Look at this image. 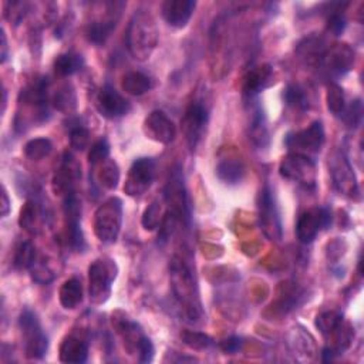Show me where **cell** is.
Returning <instances> with one entry per match:
<instances>
[{"mask_svg": "<svg viewBox=\"0 0 364 364\" xmlns=\"http://www.w3.org/2000/svg\"><path fill=\"white\" fill-rule=\"evenodd\" d=\"M171 281L175 298L178 299L179 305L186 308L187 313L195 319L201 313V305L198 299V291L188 265L179 259L174 257L171 262Z\"/></svg>", "mask_w": 364, "mask_h": 364, "instance_id": "6da1fadb", "label": "cell"}, {"mask_svg": "<svg viewBox=\"0 0 364 364\" xmlns=\"http://www.w3.org/2000/svg\"><path fill=\"white\" fill-rule=\"evenodd\" d=\"M127 44L130 53L138 60L150 59L157 44V28L150 13L138 11L128 26Z\"/></svg>", "mask_w": 364, "mask_h": 364, "instance_id": "7a4b0ae2", "label": "cell"}, {"mask_svg": "<svg viewBox=\"0 0 364 364\" xmlns=\"http://www.w3.org/2000/svg\"><path fill=\"white\" fill-rule=\"evenodd\" d=\"M117 278V265L109 257H100L88 267V295L91 303L103 305L111 295V285Z\"/></svg>", "mask_w": 364, "mask_h": 364, "instance_id": "3957f363", "label": "cell"}, {"mask_svg": "<svg viewBox=\"0 0 364 364\" xmlns=\"http://www.w3.org/2000/svg\"><path fill=\"white\" fill-rule=\"evenodd\" d=\"M123 224V202L120 198H110L99 207L95 218V233L103 243H114Z\"/></svg>", "mask_w": 364, "mask_h": 364, "instance_id": "277c9868", "label": "cell"}, {"mask_svg": "<svg viewBox=\"0 0 364 364\" xmlns=\"http://www.w3.org/2000/svg\"><path fill=\"white\" fill-rule=\"evenodd\" d=\"M19 327L25 341V353L29 358H43L49 348V339L42 329L37 315L26 309L19 317Z\"/></svg>", "mask_w": 364, "mask_h": 364, "instance_id": "5b68a950", "label": "cell"}, {"mask_svg": "<svg viewBox=\"0 0 364 364\" xmlns=\"http://www.w3.org/2000/svg\"><path fill=\"white\" fill-rule=\"evenodd\" d=\"M164 202L168 207V212L175 215L181 222L190 219V204L184 184V175L179 166L174 168L169 174V179L164 191Z\"/></svg>", "mask_w": 364, "mask_h": 364, "instance_id": "8992f818", "label": "cell"}, {"mask_svg": "<svg viewBox=\"0 0 364 364\" xmlns=\"http://www.w3.org/2000/svg\"><path fill=\"white\" fill-rule=\"evenodd\" d=\"M279 172L284 178L298 182L306 188H315L316 186V164L308 155L291 152L282 159Z\"/></svg>", "mask_w": 364, "mask_h": 364, "instance_id": "52a82bcc", "label": "cell"}, {"mask_svg": "<svg viewBox=\"0 0 364 364\" xmlns=\"http://www.w3.org/2000/svg\"><path fill=\"white\" fill-rule=\"evenodd\" d=\"M259 221L265 235L270 239L279 241L282 238V222L278 211V205L269 187H265L259 194Z\"/></svg>", "mask_w": 364, "mask_h": 364, "instance_id": "ba28073f", "label": "cell"}, {"mask_svg": "<svg viewBox=\"0 0 364 364\" xmlns=\"http://www.w3.org/2000/svg\"><path fill=\"white\" fill-rule=\"evenodd\" d=\"M155 176V161L152 158H138L130 166L124 193L130 197L145 194L152 186Z\"/></svg>", "mask_w": 364, "mask_h": 364, "instance_id": "9c48e42d", "label": "cell"}, {"mask_svg": "<svg viewBox=\"0 0 364 364\" xmlns=\"http://www.w3.org/2000/svg\"><path fill=\"white\" fill-rule=\"evenodd\" d=\"M208 121L210 113L202 103H191L188 106L184 117H182L181 126L191 150H195L202 141Z\"/></svg>", "mask_w": 364, "mask_h": 364, "instance_id": "30bf717a", "label": "cell"}, {"mask_svg": "<svg viewBox=\"0 0 364 364\" xmlns=\"http://www.w3.org/2000/svg\"><path fill=\"white\" fill-rule=\"evenodd\" d=\"M286 147L296 154H316L324 144V128L320 121L312 123L308 128L288 134L285 140Z\"/></svg>", "mask_w": 364, "mask_h": 364, "instance_id": "8fae6325", "label": "cell"}, {"mask_svg": "<svg viewBox=\"0 0 364 364\" xmlns=\"http://www.w3.org/2000/svg\"><path fill=\"white\" fill-rule=\"evenodd\" d=\"M354 64V51L348 44H334L322 56L317 67L329 78H337L351 70Z\"/></svg>", "mask_w": 364, "mask_h": 364, "instance_id": "7c38bea8", "label": "cell"}, {"mask_svg": "<svg viewBox=\"0 0 364 364\" xmlns=\"http://www.w3.org/2000/svg\"><path fill=\"white\" fill-rule=\"evenodd\" d=\"M333 217L329 208H313L303 212L298 221L296 235L302 243H312L322 229H329Z\"/></svg>", "mask_w": 364, "mask_h": 364, "instance_id": "4fadbf2b", "label": "cell"}, {"mask_svg": "<svg viewBox=\"0 0 364 364\" xmlns=\"http://www.w3.org/2000/svg\"><path fill=\"white\" fill-rule=\"evenodd\" d=\"M64 218L67 243L73 250L83 252L85 241L81 231V202L74 193L64 197Z\"/></svg>", "mask_w": 364, "mask_h": 364, "instance_id": "5bb4252c", "label": "cell"}, {"mask_svg": "<svg viewBox=\"0 0 364 364\" xmlns=\"http://www.w3.org/2000/svg\"><path fill=\"white\" fill-rule=\"evenodd\" d=\"M96 109L102 117L117 120L131 110V104L111 84H106L96 97Z\"/></svg>", "mask_w": 364, "mask_h": 364, "instance_id": "9a60e30c", "label": "cell"}, {"mask_svg": "<svg viewBox=\"0 0 364 364\" xmlns=\"http://www.w3.org/2000/svg\"><path fill=\"white\" fill-rule=\"evenodd\" d=\"M144 133L150 140L161 144H169L176 135V127L164 111L155 110L145 119Z\"/></svg>", "mask_w": 364, "mask_h": 364, "instance_id": "2e32d148", "label": "cell"}, {"mask_svg": "<svg viewBox=\"0 0 364 364\" xmlns=\"http://www.w3.org/2000/svg\"><path fill=\"white\" fill-rule=\"evenodd\" d=\"M332 175L334 181V187L339 193L354 198L358 195V184L353 168L348 159L343 154H337L332 161Z\"/></svg>", "mask_w": 364, "mask_h": 364, "instance_id": "e0dca14e", "label": "cell"}, {"mask_svg": "<svg viewBox=\"0 0 364 364\" xmlns=\"http://www.w3.org/2000/svg\"><path fill=\"white\" fill-rule=\"evenodd\" d=\"M81 176V165L77 159L66 152L63 157V162L53 178V190L59 195H68L73 193L74 182Z\"/></svg>", "mask_w": 364, "mask_h": 364, "instance_id": "ac0fdd59", "label": "cell"}, {"mask_svg": "<svg viewBox=\"0 0 364 364\" xmlns=\"http://www.w3.org/2000/svg\"><path fill=\"white\" fill-rule=\"evenodd\" d=\"M197 4L193 0H166L162 4V18L164 20L175 28L182 29L191 20Z\"/></svg>", "mask_w": 364, "mask_h": 364, "instance_id": "d6986e66", "label": "cell"}, {"mask_svg": "<svg viewBox=\"0 0 364 364\" xmlns=\"http://www.w3.org/2000/svg\"><path fill=\"white\" fill-rule=\"evenodd\" d=\"M272 78H273V73L269 66L257 67L246 74V77L243 78L242 90H243V96L249 100V103L253 102L260 91L265 90L272 83Z\"/></svg>", "mask_w": 364, "mask_h": 364, "instance_id": "ffe728a7", "label": "cell"}, {"mask_svg": "<svg viewBox=\"0 0 364 364\" xmlns=\"http://www.w3.org/2000/svg\"><path fill=\"white\" fill-rule=\"evenodd\" d=\"M215 172L224 184L236 186L245 176V165L238 157H226L219 159Z\"/></svg>", "mask_w": 364, "mask_h": 364, "instance_id": "44dd1931", "label": "cell"}, {"mask_svg": "<svg viewBox=\"0 0 364 364\" xmlns=\"http://www.w3.org/2000/svg\"><path fill=\"white\" fill-rule=\"evenodd\" d=\"M88 358V344L75 337V336H68L63 340L60 346V360L63 363H70V364H81L85 363Z\"/></svg>", "mask_w": 364, "mask_h": 364, "instance_id": "7402d4cb", "label": "cell"}, {"mask_svg": "<svg viewBox=\"0 0 364 364\" xmlns=\"http://www.w3.org/2000/svg\"><path fill=\"white\" fill-rule=\"evenodd\" d=\"M114 13L109 15L103 20L88 23V26L85 28V39L90 43L100 46L107 42V39L111 36L119 22V18H114Z\"/></svg>", "mask_w": 364, "mask_h": 364, "instance_id": "603a6c76", "label": "cell"}, {"mask_svg": "<svg viewBox=\"0 0 364 364\" xmlns=\"http://www.w3.org/2000/svg\"><path fill=\"white\" fill-rule=\"evenodd\" d=\"M249 140L257 147L265 148L269 144V130L266 117L259 104L252 107V117L249 123Z\"/></svg>", "mask_w": 364, "mask_h": 364, "instance_id": "cb8c5ba5", "label": "cell"}, {"mask_svg": "<svg viewBox=\"0 0 364 364\" xmlns=\"http://www.w3.org/2000/svg\"><path fill=\"white\" fill-rule=\"evenodd\" d=\"M60 303L64 309H75L83 302V285L77 278H71L60 288Z\"/></svg>", "mask_w": 364, "mask_h": 364, "instance_id": "d4e9b609", "label": "cell"}, {"mask_svg": "<svg viewBox=\"0 0 364 364\" xmlns=\"http://www.w3.org/2000/svg\"><path fill=\"white\" fill-rule=\"evenodd\" d=\"M50 102H51V106L61 113L70 114L71 111H74L77 106V97L73 85L71 84L60 85L59 90H56V93L51 96Z\"/></svg>", "mask_w": 364, "mask_h": 364, "instance_id": "484cf974", "label": "cell"}, {"mask_svg": "<svg viewBox=\"0 0 364 364\" xmlns=\"http://www.w3.org/2000/svg\"><path fill=\"white\" fill-rule=\"evenodd\" d=\"M152 88V81L148 75L140 71L127 73L123 78V90L128 95L141 96Z\"/></svg>", "mask_w": 364, "mask_h": 364, "instance_id": "4316f807", "label": "cell"}, {"mask_svg": "<svg viewBox=\"0 0 364 364\" xmlns=\"http://www.w3.org/2000/svg\"><path fill=\"white\" fill-rule=\"evenodd\" d=\"M83 66H84L83 57L75 53H63L57 56L53 63L54 71L60 77H68L77 73L78 70H81Z\"/></svg>", "mask_w": 364, "mask_h": 364, "instance_id": "83f0119b", "label": "cell"}, {"mask_svg": "<svg viewBox=\"0 0 364 364\" xmlns=\"http://www.w3.org/2000/svg\"><path fill=\"white\" fill-rule=\"evenodd\" d=\"M284 99L285 103L295 110L305 111L309 109V96L301 84H289L285 88Z\"/></svg>", "mask_w": 364, "mask_h": 364, "instance_id": "f1b7e54d", "label": "cell"}, {"mask_svg": "<svg viewBox=\"0 0 364 364\" xmlns=\"http://www.w3.org/2000/svg\"><path fill=\"white\" fill-rule=\"evenodd\" d=\"M36 262V248L32 242L25 241L18 245L15 257H13V266L18 270H28L32 269V266Z\"/></svg>", "mask_w": 364, "mask_h": 364, "instance_id": "f546056e", "label": "cell"}, {"mask_svg": "<svg viewBox=\"0 0 364 364\" xmlns=\"http://www.w3.org/2000/svg\"><path fill=\"white\" fill-rule=\"evenodd\" d=\"M53 144L49 138H35L25 145V155L32 161H40L50 155Z\"/></svg>", "mask_w": 364, "mask_h": 364, "instance_id": "4dcf8cb0", "label": "cell"}, {"mask_svg": "<svg viewBox=\"0 0 364 364\" xmlns=\"http://www.w3.org/2000/svg\"><path fill=\"white\" fill-rule=\"evenodd\" d=\"M326 100H327V109L329 111L333 114V116H339L343 113L344 107H346V103H344V93H343V88L332 81L327 87V96H326Z\"/></svg>", "mask_w": 364, "mask_h": 364, "instance_id": "1f68e13d", "label": "cell"}, {"mask_svg": "<svg viewBox=\"0 0 364 364\" xmlns=\"http://www.w3.org/2000/svg\"><path fill=\"white\" fill-rule=\"evenodd\" d=\"M102 169H100V182L102 186L106 187L107 190H114L120 181V169L117 166V164L111 159H106L104 162H102Z\"/></svg>", "mask_w": 364, "mask_h": 364, "instance_id": "d6a6232c", "label": "cell"}, {"mask_svg": "<svg viewBox=\"0 0 364 364\" xmlns=\"http://www.w3.org/2000/svg\"><path fill=\"white\" fill-rule=\"evenodd\" d=\"M68 138L71 148L77 151H84L90 145V131L80 121L74 123V126H70Z\"/></svg>", "mask_w": 364, "mask_h": 364, "instance_id": "836d02e7", "label": "cell"}, {"mask_svg": "<svg viewBox=\"0 0 364 364\" xmlns=\"http://www.w3.org/2000/svg\"><path fill=\"white\" fill-rule=\"evenodd\" d=\"M164 217H165V212L162 211V202L155 201L145 210L142 215V226L147 231H154L155 228L161 226Z\"/></svg>", "mask_w": 364, "mask_h": 364, "instance_id": "e575fe53", "label": "cell"}, {"mask_svg": "<svg viewBox=\"0 0 364 364\" xmlns=\"http://www.w3.org/2000/svg\"><path fill=\"white\" fill-rule=\"evenodd\" d=\"M341 323H343L341 315H339L336 312H324V313L319 315L316 319V326L323 336H330V334L336 333V330L339 329V326Z\"/></svg>", "mask_w": 364, "mask_h": 364, "instance_id": "d590c367", "label": "cell"}, {"mask_svg": "<svg viewBox=\"0 0 364 364\" xmlns=\"http://www.w3.org/2000/svg\"><path fill=\"white\" fill-rule=\"evenodd\" d=\"M340 119L344 121V124L350 128H357L361 124L363 120V104L361 100L357 99L351 102L348 106L344 107L343 113L340 114Z\"/></svg>", "mask_w": 364, "mask_h": 364, "instance_id": "8d00e7d4", "label": "cell"}, {"mask_svg": "<svg viewBox=\"0 0 364 364\" xmlns=\"http://www.w3.org/2000/svg\"><path fill=\"white\" fill-rule=\"evenodd\" d=\"M181 337L187 346H190L191 348H195V350H204V348H208L214 344V340L210 336H207L204 333H200V332L186 330L184 333L181 334Z\"/></svg>", "mask_w": 364, "mask_h": 364, "instance_id": "74e56055", "label": "cell"}, {"mask_svg": "<svg viewBox=\"0 0 364 364\" xmlns=\"http://www.w3.org/2000/svg\"><path fill=\"white\" fill-rule=\"evenodd\" d=\"M37 217H40V211L39 207L35 201H29L25 207V210H22V215H20V225L30 232H35L36 226H37Z\"/></svg>", "mask_w": 364, "mask_h": 364, "instance_id": "f35d334b", "label": "cell"}, {"mask_svg": "<svg viewBox=\"0 0 364 364\" xmlns=\"http://www.w3.org/2000/svg\"><path fill=\"white\" fill-rule=\"evenodd\" d=\"M109 157H110V144L106 138H102L90 148L88 162L91 165H96V164L104 162L106 159H109Z\"/></svg>", "mask_w": 364, "mask_h": 364, "instance_id": "ab89813d", "label": "cell"}, {"mask_svg": "<svg viewBox=\"0 0 364 364\" xmlns=\"http://www.w3.org/2000/svg\"><path fill=\"white\" fill-rule=\"evenodd\" d=\"M32 279L37 284L47 285L54 279V273L50 270V267L44 262H35V265L30 269Z\"/></svg>", "mask_w": 364, "mask_h": 364, "instance_id": "60d3db41", "label": "cell"}, {"mask_svg": "<svg viewBox=\"0 0 364 364\" xmlns=\"http://www.w3.org/2000/svg\"><path fill=\"white\" fill-rule=\"evenodd\" d=\"M341 11L337 9H330L329 18H327V30L330 33H333L334 36H340L347 26V22L343 16V13H340Z\"/></svg>", "mask_w": 364, "mask_h": 364, "instance_id": "b9f144b4", "label": "cell"}, {"mask_svg": "<svg viewBox=\"0 0 364 364\" xmlns=\"http://www.w3.org/2000/svg\"><path fill=\"white\" fill-rule=\"evenodd\" d=\"M6 18L11 20V22H13L15 25H18V23H20L23 19H25V16H26V13H28V9H29V6H28V4H25V2H9L8 5H6Z\"/></svg>", "mask_w": 364, "mask_h": 364, "instance_id": "7bdbcfd3", "label": "cell"}, {"mask_svg": "<svg viewBox=\"0 0 364 364\" xmlns=\"http://www.w3.org/2000/svg\"><path fill=\"white\" fill-rule=\"evenodd\" d=\"M138 357H140V361L141 363H151L152 358H154V353H155V348H154V344L152 341L144 336L138 344Z\"/></svg>", "mask_w": 364, "mask_h": 364, "instance_id": "ee69618b", "label": "cell"}, {"mask_svg": "<svg viewBox=\"0 0 364 364\" xmlns=\"http://www.w3.org/2000/svg\"><path fill=\"white\" fill-rule=\"evenodd\" d=\"M243 346V340L241 337H229L226 340H224L219 347L225 351V353H229V354H233V353H238Z\"/></svg>", "mask_w": 364, "mask_h": 364, "instance_id": "f6af8a7d", "label": "cell"}, {"mask_svg": "<svg viewBox=\"0 0 364 364\" xmlns=\"http://www.w3.org/2000/svg\"><path fill=\"white\" fill-rule=\"evenodd\" d=\"M11 210H12V207H11V200L8 197V191H6L5 186H2V217H8Z\"/></svg>", "mask_w": 364, "mask_h": 364, "instance_id": "bcb514c9", "label": "cell"}, {"mask_svg": "<svg viewBox=\"0 0 364 364\" xmlns=\"http://www.w3.org/2000/svg\"><path fill=\"white\" fill-rule=\"evenodd\" d=\"M0 37H2V54H0V61L5 63L8 59V39H6L5 29L0 30Z\"/></svg>", "mask_w": 364, "mask_h": 364, "instance_id": "7dc6e473", "label": "cell"}, {"mask_svg": "<svg viewBox=\"0 0 364 364\" xmlns=\"http://www.w3.org/2000/svg\"><path fill=\"white\" fill-rule=\"evenodd\" d=\"M2 95H4V100H2V113H5V110H6V102H8V99H6V90H5V88L2 90Z\"/></svg>", "mask_w": 364, "mask_h": 364, "instance_id": "c3c4849f", "label": "cell"}]
</instances>
